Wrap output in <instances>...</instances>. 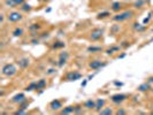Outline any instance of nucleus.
I'll return each instance as SVG.
<instances>
[{
    "label": "nucleus",
    "instance_id": "f257e3e1",
    "mask_svg": "<svg viewBox=\"0 0 153 115\" xmlns=\"http://www.w3.org/2000/svg\"><path fill=\"white\" fill-rule=\"evenodd\" d=\"M134 16V12L132 11H125L122 13H117L115 14L112 20L114 22H123V21H127V20H130L131 17Z\"/></svg>",
    "mask_w": 153,
    "mask_h": 115
},
{
    "label": "nucleus",
    "instance_id": "f03ea898",
    "mask_svg": "<svg viewBox=\"0 0 153 115\" xmlns=\"http://www.w3.org/2000/svg\"><path fill=\"white\" fill-rule=\"evenodd\" d=\"M1 74H3V76L12 77V76H14V75L17 74V68L13 63H7V65H5L1 68Z\"/></svg>",
    "mask_w": 153,
    "mask_h": 115
},
{
    "label": "nucleus",
    "instance_id": "7ed1b4c3",
    "mask_svg": "<svg viewBox=\"0 0 153 115\" xmlns=\"http://www.w3.org/2000/svg\"><path fill=\"white\" fill-rule=\"evenodd\" d=\"M103 35H104V29L101 28H95L92 31L90 32V39L92 42H98L103 38Z\"/></svg>",
    "mask_w": 153,
    "mask_h": 115
},
{
    "label": "nucleus",
    "instance_id": "20e7f679",
    "mask_svg": "<svg viewBox=\"0 0 153 115\" xmlns=\"http://www.w3.org/2000/svg\"><path fill=\"white\" fill-rule=\"evenodd\" d=\"M68 59H69V53L67 52V51H65V52H61L60 53V55H59V60H58V67H64L66 63H67V61H68Z\"/></svg>",
    "mask_w": 153,
    "mask_h": 115
},
{
    "label": "nucleus",
    "instance_id": "39448f33",
    "mask_svg": "<svg viewBox=\"0 0 153 115\" xmlns=\"http://www.w3.org/2000/svg\"><path fill=\"white\" fill-rule=\"evenodd\" d=\"M22 19H23L22 14H21V13H19V12H16V11H14V12H11V13L7 15V20H8L9 22H13V23L21 21Z\"/></svg>",
    "mask_w": 153,
    "mask_h": 115
},
{
    "label": "nucleus",
    "instance_id": "423d86ee",
    "mask_svg": "<svg viewBox=\"0 0 153 115\" xmlns=\"http://www.w3.org/2000/svg\"><path fill=\"white\" fill-rule=\"evenodd\" d=\"M127 98H128V97H127L126 95H123V93H116V95H113V96L111 97V100H112V102H114V104H121V102L126 101Z\"/></svg>",
    "mask_w": 153,
    "mask_h": 115
},
{
    "label": "nucleus",
    "instance_id": "0eeeda50",
    "mask_svg": "<svg viewBox=\"0 0 153 115\" xmlns=\"http://www.w3.org/2000/svg\"><path fill=\"white\" fill-rule=\"evenodd\" d=\"M105 66H107V62H103L100 60H93V61H91L89 63V67L91 69H93V70H98V69H100V68H103Z\"/></svg>",
    "mask_w": 153,
    "mask_h": 115
},
{
    "label": "nucleus",
    "instance_id": "6e6552de",
    "mask_svg": "<svg viewBox=\"0 0 153 115\" xmlns=\"http://www.w3.org/2000/svg\"><path fill=\"white\" fill-rule=\"evenodd\" d=\"M66 81H69V82H74V81H77L79 78H82V75L78 73V71H69L67 75H66Z\"/></svg>",
    "mask_w": 153,
    "mask_h": 115
},
{
    "label": "nucleus",
    "instance_id": "1a4fd4ad",
    "mask_svg": "<svg viewBox=\"0 0 153 115\" xmlns=\"http://www.w3.org/2000/svg\"><path fill=\"white\" fill-rule=\"evenodd\" d=\"M26 100V98H25V95L24 93H16L15 96H13L12 97V102H14V104H17V105H20L21 102H23V101H25Z\"/></svg>",
    "mask_w": 153,
    "mask_h": 115
},
{
    "label": "nucleus",
    "instance_id": "9d476101",
    "mask_svg": "<svg viewBox=\"0 0 153 115\" xmlns=\"http://www.w3.org/2000/svg\"><path fill=\"white\" fill-rule=\"evenodd\" d=\"M24 4V0H5V5L9 8L16 7V6H21Z\"/></svg>",
    "mask_w": 153,
    "mask_h": 115
},
{
    "label": "nucleus",
    "instance_id": "9b49d317",
    "mask_svg": "<svg viewBox=\"0 0 153 115\" xmlns=\"http://www.w3.org/2000/svg\"><path fill=\"white\" fill-rule=\"evenodd\" d=\"M50 108L52 110H59L62 108V101L59 100V99H54L50 102Z\"/></svg>",
    "mask_w": 153,
    "mask_h": 115
},
{
    "label": "nucleus",
    "instance_id": "f8f14e48",
    "mask_svg": "<svg viewBox=\"0 0 153 115\" xmlns=\"http://www.w3.org/2000/svg\"><path fill=\"white\" fill-rule=\"evenodd\" d=\"M17 65H19V67H20L21 69H25V68L29 67L30 60L28 59V57H22V59H20V60L17 61Z\"/></svg>",
    "mask_w": 153,
    "mask_h": 115
},
{
    "label": "nucleus",
    "instance_id": "ddd939ff",
    "mask_svg": "<svg viewBox=\"0 0 153 115\" xmlns=\"http://www.w3.org/2000/svg\"><path fill=\"white\" fill-rule=\"evenodd\" d=\"M83 106H84L86 109H89V110H91V109H96V100L87 99L86 101H84Z\"/></svg>",
    "mask_w": 153,
    "mask_h": 115
},
{
    "label": "nucleus",
    "instance_id": "4468645a",
    "mask_svg": "<svg viewBox=\"0 0 153 115\" xmlns=\"http://www.w3.org/2000/svg\"><path fill=\"white\" fill-rule=\"evenodd\" d=\"M105 104H106V100L105 99H101V98H99V99H97L96 100V110H101L104 107H105Z\"/></svg>",
    "mask_w": 153,
    "mask_h": 115
},
{
    "label": "nucleus",
    "instance_id": "2eb2a0df",
    "mask_svg": "<svg viewBox=\"0 0 153 115\" xmlns=\"http://www.w3.org/2000/svg\"><path fill=\"white\" fill-rule=\"evenodd\" d=\"M148 90H151V83H148V82L143 83V84H140V85L138 86V91H139V92H146V91H148Z\"/></svg>",
    "mask_w": 153,
    "mask_h": 115
},
{
    "label": "nucleus",
    "instance_id": "dca6fc26",
    "mask_svg": "<svg viewBox=\"0 0 153 115\" xmlns=\"http://www.w3.org/2000/svg\"><path fill=\"white\" fill-rule=\"evenodd\" d=\"M132 28H134V30L137 31V32H143V31L146 30V25L145 24H139V23H134Z\"/></svg>",
    "mask_w": 153,
    "mask_h": 115
},
{
    "label": "nucleus",
    "instance_id": "f3484780",
    "mask_svg": "<svg viewBox=\"0 0 153 115\" xmlns=\"http://www.w3.org/2000/svg\"><path fill=\"white\" fill-rule=\"evenodd\" d=\"M121 6H122V4H121L120 1H114V3H112V5H111V9H112L113 12L117 13V12H120Z\"/></svg>",
    "mask_w": 153,
    "mask_h": 115
},
{
    "label": "nucleus",
    "instance_id": "a211bd4d",
    "mask_svg": "<svg viewBox=\"0 0 153 115\" xmlns=\"http://www.w3.org/2000/svg\"><path fill=\"white\" fill-rule=\"evenodd\" d=\"M72 113H75V107H74V106L65 107L60 112V114H62V115H65V114H72Z\"/></svg>",
    "mask_w": 153,
    "mask_h": 115
},
{
    "label": "nucleus",
    "instance_id": "6ab92c4d",
    "mask_svg": "<svg viewBox=\"0 0 153 115\" xmlns=\"http://www.w3.org/2000/svg\"><path fill=\"white\" fill-rule=\"evenodd\" d=\"M86 51L89 53H97V52H101L103 47L101 46H90V47L86 48Z\"/></svg>",
    "mask_w": 153,
    "mask_h": 115
},
{
    "label": "nucleus",
    "instance_id": "aec40b11",
    "mask_svg": "<svg viewBox=\"0 0 153 115\" xmlns=\"http://www.w3.org/2000/svg\"><path fill=\"white\" fill-rule=\"evenodd\" d=\"M120 48H121V46H112V47H109L108 50H106V54H107V55H112V54H114L115 52H119Z\"/></svg>",
    "mask_w": 153,
    "mask_h": 115
},
{
    "label": "nucleus",
    "instance_id": "412c9836",
    "mask_svg": "<svg viewBox=\"0 0 153 115\" xmlns=\"http://www.w3.org/2000/svg\"><path fill=\"white\" fill-rule=\"evenodd\" d=\"M99 114H101V115H111V114H113L114 112H113V109L111 108V107H104L101 110H99L98 112Z\"/></svg>",
    "mask_w": 153,
    "mask_h": 115
},
{
    "label": "nucleus",
    "instance_id": "4be33fe9",
    "mask_svg": "<svg viewBox=\"0 0 153 115\" xmlns=\"http://www.w3.org/2000/svg\"><path fill=\"white\" fill-rule=\"evenodd\" d=\"M146 4V0H136V1L134 3V8H142V7H144V5Z\"/></svg>",
    "mask_w": 153,
    "mask_h": 115
},
{
    "label": "nucleus",
    "instance_id": "5701e85b",
    "mask_svg": "<svg viewBox=\"0 0 153 115\" xmlns=\"http://www.w3.org/2000/svg\"><path fill=\"white\" fill-rule=\"evenodd\" d=\"M12 35L14 36V37H21L22 35H23V29L22 28H15L14 30H13V32H12Z\"/></svg>",
    "mask_w": 153,
    "mask_h": 115
},
{
    "label": "nucleus",
    "instance_id": "b1692460",
    "mask_svg": "<svg viewBox=\"0 0 153 115\" xmlns=\"http://www.w3.org/2000/svg\"><path fill=\"white\" fill-rule=\"evenodd\" d=\"M45 86H46V79H39V81H37L36 91H37V90H43Z\"/></svg>",
    "mask_w": 153,
    "mask_h": 115
},
{
    "label": "nucleus",
    "instance_id": "393cba45",
    "mask_svg": "<svg viewBox=\"0 0 153 115\" xmlns=\"http://www.w3.org/2000/svg\"><path fill=\"white\" fill-rule=\"evenodd\" d=\"M65 46H66V44H65L64 42L58 40V42H55V43L52 45V48H53V50H59V48H64Z\"/></svg>",
    "mask_w": 153,
    "mask_h": 115
},
{
    "label": "nucleus",
    "instance_id": "a878e982",
    "mask_svg": "<svg viewBox=\"0 0 153 115\" xmlns=\"http://www.w3.org/2000/svg\"><path fill=\"white\" fill-rule=\"evenodd\" d=\"M108 16H111V13L107 12V11H104V12H100V13L97 14V19L98 20H103V19H106Z\"/></svg>",
    "mask_w": 153,
    "mask_h": 115
},
{
    "label": "nucleus",
    "instance_id": "bb28decb",
    "mask_svg": "<svg viewBox=\"0 0 153 115\" xmlns=\"http://www.w3.org/2000/svg\"><path fill=\"white\" fill-rule=\"evenodd\" d=\"M40 28H42L40 24H38V23H34V24H31V25L29 26V30L31 31V32H34V31H38V30H40Z\"/></svg>",
    "mask_w": 153,
    "mask_h": 115
},
{
    "label": "nucleus",
    "instance_id": "cd10ccee",
    "mask_svg": "<svg viewBox=\"0 0 153 115\" xmlns=\"http://www.w3.org/2000/svg\"><path fill=\"white\" fill-rule=\"evenodd\" d=\"M36 88H37V82H32L25 88V91H34L36 90Z\"/></svg>",
    "mask_w": 153,
    "mask_h": 115
},
{
    "label": "nucleus",
    "instance_id": "c85d7f7f",
    "mask_svg": "<svg viewBox=\"0 0 153 115\" xmlns=\"http://www.w3.org/2000/svg\"><path fill=\"white\" fill-rule=\"evenodd\" d=\"M22 12H30L31 11V6H30L29 4H23V5H21V8H20Z\"/></svg>",
    "mask_w": 153,
    "mask_h": 115
},
{
    "label": "nucleus",
    "instance_id": "c756f323",
    "mask_svg": "<svg viewBox=\"0 0 153 115\" xmlns=\"http://www.w3.org/2000/svg\"><path fill=\"white\" fill-rule=\"evenodd\" d=\"M151 20H152V13H148V15H147V17H145L144 20H143V24H148L150 22H151Z\"/></svg>",
    "mask_w": 153,
    "mask_h": 115
},
{
    "label": "nucleus",
    "instance_id": "7c9ffc66",
    "mask_svg": "<svg viewBox=\"0 0 153 115\" xmlns=\"http://www.w3.org/2000/svg\"><path fill=\"white\" fill-rule=\"evenodd\" d=\"M19 106H20V109H23V110H25V109L28 108V106H29V101H28V100H25V101L21 102Z\"/></svg>",
    "mask_w": 153,
    "mask_h": 115
},
{
    "label": "nucleus",
    "instance_id": "2f4dec72",
    "mask_svg": "<svg viewBox=\"0 0 153 115\" xmlns=\"http://www.w3.org/2000/svg\"><path fill=\"white\" fill-rule=\"evenodd\" d=\"M115 114H117V115H123V114H127V112H126L125 109H117V110L115 112Z\"/></svg>",
    "mask_w": 153,
    "mask_h": 115
},
{
    "label": "nucleus",
    "instance_id": "473e14b6",
    "mask_svg": "<svg viewBox=\"0 0 153 115\" xmlns=\"http://www.w3.org/2000/svg\"><path fill=\"white\" fill-rule=\"evenodd\" d=\"M55 73V69L54 68H50L47 71H46V75H53Z\"/></svg>",
    "mask_w": 153,
    "mask_h": 115
},
{
    "label": "nucleus",
    "instance_id": "72a5a7b5",
    "mask_svg": "<svg viewBox=\"0 0 153 115\" xmlns=\"http://www.w3.org/2000/svg\"><path fill=\"white\" fill-rule=\"evenodd\" d=\"M82 113V107L81 106H76L75 107V114H79Z\"/></svg>",
    "mask_w": 153,
    "mask_h": 115
},
{
    "label": "nucleus",
    "instance_id": "f704fd0d",
    "mask_svg": "<svg viewBox=\"0 0 153 115\" xmlns=\"http://www.w3.org/2000/svg\"><path fill=\"white\" fill-rule=\"evenodd\" d=\"M15 115H21V114H25V110H23V109H20L19 108V110H16L15 113H14Z\"/></svg>",
    "mask_w": 153,
    "mask_h": 115
},
{
    "label": "nucleus",
    "instance_id": "c9c22d12",
    "mask_svg": "<svg viewBox=\"0 0 153 115\" xmlns=\"http://www.w3.org/2000/svg\"><path fill=\"white\" fill-rule=\"evenodd\" d=\"M119 29H120V25H115V26H113L112 32H116V31H119Z\"/></svg>",
    "mask_w": 153,
    "mask_h": 115
},
{
    "label": "nucleus",
    "instance_id": "e433bc0d",
    "mask_svg": "<svg viewBox=\"0 0 153 115\" xmlns=\"http://www.w3.org/2000/svg\"><path fill=\"white\" fill-rule=\"evenodd\" d=\"M87 82H89V79H84V81H83V82L81 83V86H82V88H84V86H86Z\"/></svg>",
    "mask_w": 153,
    "mask_h": 115
},
{
    "label": "nucleus",
    "instance_id": "4c0bfd02",
    "mask_svg": "<svg viewBox=\"0 0 153 115\" xmlns=\"http://www.w3.org/2000/svg\"><path fill=\"white\" fill-rule=\"evenodd\" d=\"M4 21H5V15L4 14H1V15H0V23H4Z\"/></svg>",
    "mask_w": 153,
    "mask_h": 115
},
{
    "label": "nucleus",
    "instance_id": "58836bf2",
    "mask_svg": "<svg viewBox=\"0 0 153 115\" xmlns=\"http://www.w3.org/2000/svg\"><path fill=\"white\" fill-rule=\"evenodd\" d=\"M114 85H116V86H122V85H123V83H121V82H114Z\"/></svg>",
    "mask_w": 153,
    "mask_h": 115
},
{
    "label": "nucleus",
    "instance_id": "ea45409f",
    "mask_svg": "<svg viewBox=\"0 0 153 115\" xmlns=\"http://www.w3.org/2000/svg\"><path fill=\"white\" fill-rule=\"evenodd\" d=\"M147 82H148V83H151V84H153V76L148 77V78H147Z\"/></svg>",
    "mask_w": 153,
    "mask_h": 115
},
{
    "label": "nucleus",
    "instance_id": "a19ab883",
    "mask_svg": "<svg viewBox=\"0 0 153 115\" xmlns=\"http://www.w3.org/2000/svg\"><path fill=\"white\" fill-rule=\"evenodd\" d=\"M126 56V54L123 53V54H121V55H119V59H123V57Z\"/></svg>",
    "mask_w": 153,
    "mask_h": 115
},
{
    "label": "nucleus",
    "instance_id": "79ce46f5",
    "mask_svg": "<svg viewBox=\"0 0 153 115\" xmlns=\"http://www.w3.org/2000/svg\"><path fill=\"white\" fill-rule=\"evenodd\" d=\"M122 44H123V45H122L123 47H128V46H129V44H128V43H126V42H125V43H122Z\"/></svg>",
    "mask_w": 153,
    "mask_h": 115
},
{
    "label": "nucleus",
    "instance_id": "37998d69",
    "mask_svg": "<svg viewBox=\"0 0 153 115\" xmlns=\"http://www.w3.org/2000/svg\"><path fill=\"white\" fill-rule=\"evenodd\" d=\"M31 43H32V44H34V45H36V44H38V43H39V42H38V40H36V39H34V40H32V42H31Z\"/></svg>",
    "mask_w": 153,
    "mask_h": 115
},
{
    "label": "nucleus",
    "instance_id": "c03bdc74",
    "mask_svg": "<svg viewBox=\"0 0 153 115\" xmlns=\"http://www.w3.org/2000/svg\"><path fill=\"white\" fill-rule=\"evenodd\" d=\"M92 78H93V75H90V76L87 77V79H89V81H90V79H92Z\"/></svg>",
    "mask_w": 153,
    "mask_h": 115
},
{
    "label": "nucleus",
    "instance_id": "a18cd8bd",
    "mask_svg": "<svg viewBox=\"0 0 153 115\" xmlns=\"http://www.w3.org/2000/svg\"><path fill=\"white\" fill-rule=\"evenodd\" d=\"M151 90H152V92H153V89H151Z\"/></svg>",
    "mask_w": 153,
    "mask_h": 115
},
{
    "label": "nucleus",
    "instance_id": "49530a36",
    "mask_svg": "<svg viewBox=\"0 0 153 115\" xmlns=\"http://www.w3.org/2000/svg\"><path fill=\"white\" fill-rule=\"evenodd\" d=\"M152 31H153V29H152Z\"/></svg>",
    "mask_w": 153,
    "mask_h": 115
}]
</instances>
